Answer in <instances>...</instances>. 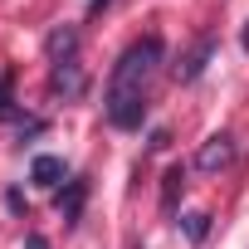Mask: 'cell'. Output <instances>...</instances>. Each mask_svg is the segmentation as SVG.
I'll return each instance as SVG.
<instances>
[{"mask_svg":"<svg viewBox=\"0 0 249 249\" xmlns=\"http://www.w3.org/2000/svg\"><path fill=\"white\" fill-rule=\"evenodd\" d=\"M30 176H35V186H44V191H54V186L64 181V161H59V157H35V166H30Z\"/></svg>","mask_w":249,"mask_h":249,"instance_id":"277c9868","label":"cell"},{"mask_svg":"<svg viewBox=\"0 0 249 249\" xmlns=\"http://www.w3.org/2000/svg\"><path fill=\"white\" fill-rule=\"evenodd\" d=\"M210 54H215V39L205 35V39H200V44L191 49V59H186V64L176 69V78H181V83H196V78L205 73V64H210Z\"/></svg>","mask_w":249,"mask_h":249,"instance_id":"3957f363","label":"cell"},{"mask_svg":"<svg viewBox=\"0 0 249 249\" xmlns=\"http://www.w3.org/2000/svg\"><path fill=\"white\" fill-rule=\"evenodd\" d=\"M107 5H112V0H93V5H88V10H93V15H98V10H107Z\"/></svg>","mask_w":249,"mask_h":249,"instance_id":"ba28073f","label":"cell"},{"mask_svg":"<svg viewBox=\"0 0 249 249\" xmlns=\"http://www.w3.org/2000/svg\"><path fill=\"white\" fill-rule=\"evenodd\" d=\"M30 249H49V239L44 234H30Z\"/></svg>","mask_w":249,"mask_h":249,"instance_id":"52a82bcc","label":"cell"},{"mask_svg":"<svg viewBox=\"0 0 249 249\" xmlns=\"http://www.w3.org/2000/svg\"><path fill=\"white\" fill-rule=\"evenodd\" d=\"M186 230H191V239H205V215H191Z\"/></svg>","mask_w":249,"mask_h":249,"instance_id":"8992f818","label":"cell"},{"mask_svg":"<svg viewBox=\"0 0 249 249\" xmlns=\"http://www.w3.org/2000/svg\"><path fill=\"white\" fill-rule=\"evenodd\" d=\"M244 49H249V25H244Z\"/></svg>","mask_w":249,"mask_h":249,"instance_id":"9c48e42d","label":"cell"},{"mask_svg":"<svg viewBox=\"0 0 249 249\" xmlns=\"http://www.w3.org/2000/svg\"><path fill=\"white\" fill-rule=\"evenodd\" d=\"M234 161V137H210L200 152H196V166L200 171H225Z\"/></svg>","mask_w":249,"mask_h":249,"instance_id":"7a4b0ae2","label":"cell"},{"mask_svg":"<svg viewBox=\"0 0 249 249\" xmlns=\"http://www.w3.org/2000/svg\"><path fill=\"white\" fill-rule=\"evenodd\" d=\"M157 64H161V39H157V35L127 44L122 59L112 64L107 93H103V112H107V122H112L117 132L142 127V117H147V83H152Z\"/></svg>","mask_w":249,"mask_h":249,"instance_id":"6da1fadb","label":"cell"},{"mask_svg":"<svg viewBox=\"0 0 249 249\" xmlns=\"http://www.w3.org/2000/svg\"><path fill=\"white\" fill-rule=\"evenodd\" d=\"M83 196H88V181H69V196L59 191V210H64V220H69V225L78 220V210H83Z\"/></svg>","mask_w":249,"mask_h":249,"instance_id":"5b68a950","label":"cell"}]
</instances>
